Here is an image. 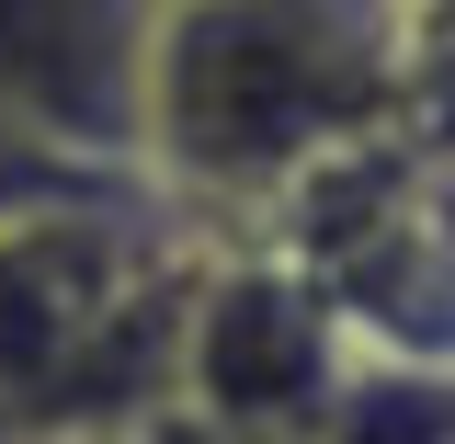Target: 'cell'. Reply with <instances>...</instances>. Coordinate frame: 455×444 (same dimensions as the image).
<instances>
[{"mask_svg":"<svg viewBox=\"0 0 455 444\" xmlns=\"http://www.w3.org/2000/svg\"><path fill=\"white\" fill-rule=\"evenodd\" d=\"M171 0H0V137L137 171V80Z\"/></svg>","mask_w":455,"mask_h":444,"instance_id":"277c9868","label":"cell"},{"mask_svg":"<svg viewBox=\"0 0 455 444\" xmlns=\"http://www.w3.org/2000/svg\"><path fill=\"white\" fill-rule=\"evenodd\" d=\"M398 137V0H171L137 80V182L171 217H284Z\"/></svg>","mask_w":455,"mask_h":444,"instance_id":"6da1fadb","label":"cell"},{"mask_svg":"<svg viewBox=\"0 0 455 444\" xmlns=\"http://www.w3.org/2000/svg\"><path fill=\"white\" fill-rule=\"evenodd\" d=\"M194 262L148 182L0 228V444H114L160 410Z\"/></svg>","mask_w":455,"mask_h":444,"instance_id":"7a4b0ae2","label":"cell"},{"mask_svg":"<svg viewBox=\"0 0 455 444\" xmlns=\"http://www.w3.org/2000/svg\"><path fill=\"white\" fill-rule=\"evenodd\" d=\"M307 444H455V353H376V342H353V365L319 399Z\"/></svg>","mask_w":455,"mask_h":444,"instance_id":"5b68a950","label":"cell"},{"mask_svg":"<svg viewBox=\"0 0 455 444\" xmlns=\"http://www.w3.org/2000/svg\"><path fill=\"white\" fill-rule=\"evenodd\" d=\"M137 171H92V160H57L35 137H0V228L12 217H46V206H80V194H125Z\"/></svg>","mask_w":455,"mask_h":444,"instance_id":"52a82bcc","label":"cell"},{"mask_svg":"<svg viewBox=\"0 0 455 444\" xmlns=\"http://www.w3.org/2000/svg\"><path fill=\"white\" fill-rule=\"evenodd\" d=\"M114 444H262V433H239V422H217V410H194V399H160V410H137Z\"/></svg>","mask_w":455,"mask_h":444,"instance_id":"ba28073f","label":"cell"},{"mask_svg":"<svg viewBox=\"0 0 455 444\" xmlns=\"http://www.w3.org/2000/svg\"><path fill=\"white\" fill-rule=\"evenodd\" d=\"M398 149L455 171V0H398Z\"/></svg>","mask_w":455,"mask_h":444,"instance_id":"8992f818","label":"cell"},{"mask_svg":"<svg viewBox=\"0 0 455 444\" xmlns=\"http://www.w3.org/2000/svg\"><path fill=\"white\" fill-rule=\"evenodd\" d=\"M341 365H353V319L319 296V274H296L284 251H205L194 262L171 399H194L262 444H307Z\"/></svg>","mask_w":455,"mask_h":444,"instance_id":"3957f363","label":"cell"}]
</instances>
